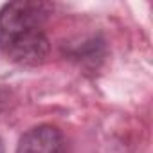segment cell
<instances>
[{
	"instance_id": "obj_2",
	"label": "cell",
	"mask_w": 153,
	"mask_h": 153,
	"mask_svg": "<svg viewBox=\"0 0 153 153\" xmlns=\"http://www.w3.org/2000/svg\"><path fill=\"white\" fill-rule=\"evenodd\" d=\"M16 153H65L63 133L58 126L38 124L20 137Z\"/></svg>"
},
{
	"instance_id": "obj_1",
	"label": "cell",
	"mask_w": 153,
	"mask_h": 153,
	"mask_svg": "<svg viewBox=\"0 0 153 153\" xmlns=\"http://www.w3.org/2000/svg\"><path fill=\"white\" fill-rule=\"evenodd\" d=\"M51 9L47 2L31 0L4 4L0 9V56L24 67L43 63L51 51L45 33Z\"/></svg>"
}]
</instances>
